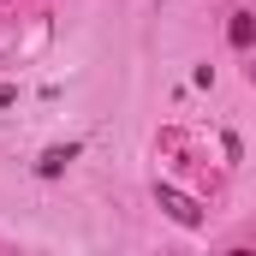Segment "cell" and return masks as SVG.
I'll use <instances>...</instances> for the list:
<instances>
[{"label": "cell", "mask_w": 256, "mask_h": 256, "mask_svg": "<svg viewBox=\"0 0 256 256\" xmlns=\"http://www.w3.org/2000/svg\"><path fill=\"white\" fill-rule=\"evenodd\" d=\"M226 42H232V48H250V42H256V18H250V12H238V18L226 24Z\"/></svg>", "instance_id": "cell-2"}, {"label": "cell", "mask_w": 256, "mask_h": 256, "mask_svg": "<svg viewBox=\"0 0 256 256\" xmlns=\"http://www.w3.org/2000/svg\"><path fill=\"white\" fill-rule=\"evenodd\" d=\"M72 161H78V149L66 143V149H48V155L36 161V173H42V179H60V173H66V167H72Z\"/></svg>", "instance_id": "cell-1"}]
</instances>
